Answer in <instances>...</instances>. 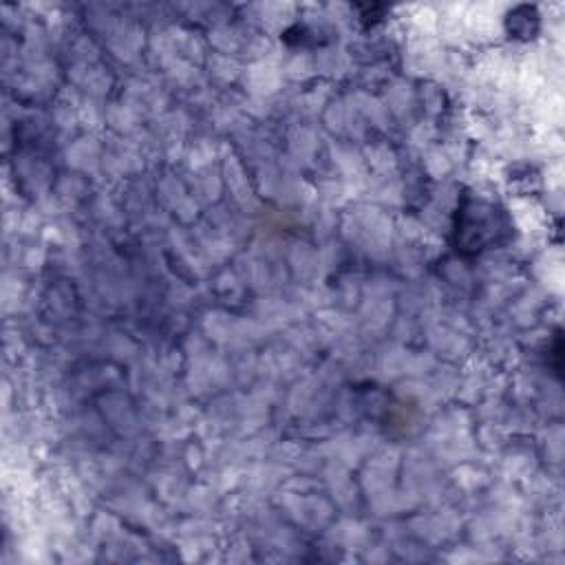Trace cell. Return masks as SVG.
<instances>
[{
	"instance_id": "obj_1",
	"label": "cell",
	"mask_w": 565,
	"mask_h": 565,
	"mask_svg": "<svg viewBox=\"0 0 565 565\" xmlns=\"http://www.w3.org/2000/svg\"><path fill=\"white\" fill-rule=\"evenodd\" d=\"M512 236V223L503 207L477 194H463L452 223L455 249L461 254H481L499 247Z\"/></svg>"
}]
</instances>
